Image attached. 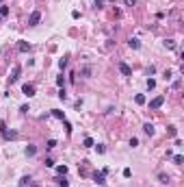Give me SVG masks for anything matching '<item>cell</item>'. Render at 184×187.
Returning a JSON list of instances; mask_svg holds the SVG:
<instances>
[{
	"label": "cell",
	"mask_w": 184,
	"mask_h": 187,
	"mask_svg": "<svg viewBox=\"0 0 184 187\" xmlns=\"http://www.w3.org/2000/svg\"><path fill=\"white\" fill-rule=\"evenodd\" d=\"M128 46H130V48H134V50H139V48H141V41L136 39V37H132V39L128 41Z\"/></svg>",
	"instance_id": "obj_8"
},
{
	"label": "cell",
	"mask_w": 184,
	"mask_h": 187,
	"mask_svg": "<svg viewBox=\"0 0 184 187\" xmlns=\"http://www.w3.org/2000/svg\"><path fill=\"white\" fill-rule=\"evenodd\" d=\"M96 150H98V155H104V152H106V148H104L102 144H98V146H96Z\"/></svg>",
	"instance_id": "obj_25"
},
{
	"label": "cell",
	"mask_w": 184,
	"mask_h": 187,
	"mask_svg": "<svg viewBox=\"0 0 184 187\" xmlns=\"http://www.w3.org/2000/svg\"><path fill=\"white\" fill-rule=\"evenodd\" d=\"M7 15H9V7L0 5V17H7Z\"/></svg>",
	"instance_id": "obj_16"
},
{
	"label": "cell",
	"mask_w": 184,
	"mask_h": 187,
	"mask_svg": "<svg viewBox=\"0 0 184 187\" xmlns=\"http://www.w3.org/2000/svg\"><path fill=\"white\" fill-rule=\"evenodd\" d=\"M134 102H136V105H145V96H143V94H136V96H134Z\"/></svg>",
	"instance_id": "obj_14"
},
{
	"label": "cell",
	"mask_w": 184,
	"mask_h": 187,
	"mask_svg": "<svg viewBox=\"0 0 184 187\" xmlns=\"http://www.w3.org/2000/svg\"><path fill=\"white\" fill-rule=\"evenodd\" d=\"M56 172H59V176H65V174H67V166H59Z\"/></svg>",
	"instance_id": "obj_20"
},
{
	"label": "cell",
	"mask_w": 184,
	"mask_h": 187,
	"mask_svg": "<svg viewBox=\"0 0 184 187\" xmlns=\"http://www.w3.org/2000/svg\"><path fill=\"white\" fill-rule=\"evenodd\" d=\"M119 72H121L124 76H132V70H130V65H128V63H124V61H119Z\"/></svg>",
	"instance_id": "obj_5"
},
{
	"label": "cell",
	"mask_w": 184,
	"mask_h": 187,
	"mask_svg": "<svg viewBox=\"0 0 184 187\" xmlns=\"http://www.w3.org/2000/svg\"><path fill=\"white\" fill-rule=\"evenodd\" d=\"M130 174H132V170H130V168H126V170H124V176H126V178H130Z\"/></svg>",
	"instance_id": "obj_35"
},
{
	"label": "cell",
	"mask_w": 184,
	"mask_h": 187,
	"mask_svg": "<svg viewBox=\"0 0 184 187\" xmlns=\"http://www.w3.org/2000/svg\"><path fill=\"white\" fill-rule=\"evenodd\" d=\"M171 76H173V72H171V70H165V72H163V78H165V81H169Z\"/></svg>",
	"instance_id": "obj_22"
},
{
	"label": "cell",
	"mask_w": 184,
	"mask_h": 187,
	"mask_svg": "<svg viewBox=\"0 0 184 187\" xmlns=\"http://www.w3.org/2000/svg\"><path fill=\"white\" fill-rule=\"evenodd\" d=\"M59 98H61V100H65V98H67V94H65V89H63V87L59 89Z\"/></svg>",
	"instance_id": "obj_26"
},
{
	"label": "cell",
	"mask_w": 184,
	"mask_h": 187,
	"mask_svg": "<svg viewBox=\"0 0 184 187\" xmlns=\"http://www.w3.org/2000/svg\"><path fill=\"white\" fill-rule=\"evenodd\" d=\"M145 85H147V89H154V87H156V81H154V78H147Z\"/></svg>",
	"instance_id": "obj_23"
},
{
	"label": "cell",
	"mask_w": 184,
	"mask_h": 187,
	"mask_svg": "<svg viewBox=\"0 0 184 187\" xmlns=\"http://www.w3.org/2000/svg\"><path fill=\"white\" fill-rule=\"evenodd\" d=\"M63 83H65V78H63V76H59V78H56V85H59V87H63Z\"/></svg>",
	"instance_id": "obj_34"
},
{
	"label": "cell",
	"mask_w": 184,
	"mask_h": 187,
	"mask_svg": "<svg viewBox=\"0 0 184 187\" xmlns=\"http://www.w3.org/2000/svg\"><path fill=\"white\" fill-rule=\"evenodd\" d=\"M17 78H20V65H13L11 74H9V83L13 85V83H17Z\"/></svg>",
	"instance_id": "obj_3"
},
{
	"label": "cell",
	"mask_w": 184,
	"mask_h": 187,
	"mask_svg": "<svg viewBox=\"0 0 184 187\" xmlns=\"http://www.w3.org/2000/svg\"><path fill=\"white\" fill-rule=\"evenodd\" d=\"M52 115H54V118H59V120H65V113L59 111V109H52Z\"/></svg>",
	"instance_id": "obj_15"
},
{
	"label": "cell",
	"mask_w": 184,
	"mask_h": 187,
	"mask_svg": "<svg viewBox=\"0 0 184 187\" xmlns=\"http://www.w3.org/2000/svg\"><path fill=\"white\" fill-rule=\"evenodd\" d=\"M17 50L20 52H28L31 50V44L28 41H17Z\"/></svg>",
	"instance_id": "obj_6"
},
{
	"label": "cell",
	"mask_w": 184,
	"mask_h": 187,
	"mask_svg": "<svg viewBox=\"0 0 184 187\" xmlns=\"http://www.w3.org/2000/svg\"><path fill=\"white\" fill-rule=\"evenodd\" d=\"M45 168H54V161L52 159H45Z\"/></svg>",
	"instance_id": "obj_30"
},
{
	"label": "cell",
	"mask_w": 184,
	"mask_h": 187,
	"mask_svg": "<svg viewBox=\"0 0 184 187\" xmlns=\"http://www.w3.org/2000/svg\"><path fill=\"white\" fill-rule=\"evenodd\" d=\"M165 46H167L169 50H175V41H173V39H167V41H165Z\"/></svg>",
	"instance_id": "obj_21"
},
{
	"label": "cell",
	"mask_w": 184,
	"mask_h": 187,
	"mask_svg": "<svg viewBox=\"0 0 184 187\" xmlns=\"http://www.w3.org/2000/svg\"><path fill=\"white\" fill-rule=\"evenodd\" d=\"M24 152H26V157H33V155H37V146H33V144H28Z\"/></svg>",
	"instance_id": "obj_10"
},
{
	"label": "cell",
	"mask_w": 184,
	"mask_h": 187,
	"mask_svg": "<svg viewBox=\"0 0 184 187\" xmlns=\"http://www.w3.org/2000/svg\"><path fill=\"white\" fill-rule=\"evenodd\" d=\"M130 146H132V148H134V146H139V139L132 137V139H130Z\"/></svg>",
	"instance_id": "obj_31"
},
{
	"label": "cell",
	"mask_w": 184,
	"mask_h": 187,
	"mask_svg": "<svg viewBox=\"0 0 184 187\" xmlns=\"http://www.w3.org/2000/svg\"><path fill=\"white\" fill-rule=\"evenodd\" d=\"M85 148H93V139H91V137H85Z\"/></svg>",
	"instance_id": "obj_18"
},
{
	"label": "cell",
	"mask_w": 184,
	"mask_h": 187,
	"mask_svg": "<svg viewBox=\"0 0 184 187\" xmlns=\"http://www.w3.org/2000/svg\"><path fill=\"white\" fill-rule=\"evenodd\" d=\"M96 7H102V0H96Z\"/></svg>",
	"instance_id": "obj_36"
},
{
	"label": "cell",
	"mask_w": 184,
	"mask_h": 187,
	"mask_svg": "<svg viewBox=\"0 0 184 187\" xmlns=\"http://www.w3.org/2000/svg\"><path fill=\"white\" fill-rule=\"evenodd\" d=\"M56 146V142H54V139H48V144H45V148H54Z\"/></svg>",
	"instance_id": "obj_27"
},
{
	"label": "cell",
	"mask_w": 184,
	"mask_h": 187,
	"mask_svg": "<svg viewBox=\"0 0 184 187\" xmlns=\"http://www.w3.org/2000/svg\"><path fill=\"white\" fill-rule=\"evenodd\" d=\"M22 91H24V96H35V85H31V83H26V85H22Z\"/></svg>",
	"instance_id": "obj_4"
},
{
	"label": "cell",
	"mask_w": 184,
	"mask_h": 187,
	"mask_svg": "<svg viewBox=\"0 0 184 187\" xmlns=\"http://www.w3.org/2000/svg\"><path fill=\"white\" fill-rule=\"evenodd\" d=\"M31 181H33L31 176H24V178L20 181V187H26V185H31Z\"/></svg>",
	"instance_id": "obj_17"
},
{
	"label": "cell",
	"mask_w": 184,
	"mask_h": 187,
	"mask_svg": "<svg viewBox=\"0 0 184 187\" xmlns=\"http://www.w3.org/2000/svg\"><path fill=\"white\" fill-rule=\"evenodd\" d=\"M165 105V96H156L154 100H150V109H160Z\"/></svg>",
	"instance_id": "obj_2"
},
{
	"label": "cell",
	"mask_w": 184,
	"mask_h": 187,
	"mask_svg": "<svg viewBox=\"0 0 184 187\" xmlns=\"http://www.w3.org/2000/svg\"><path fill=\"white\" fill-rule=\"evenodd\" d=\"M171 159H173L175 166H182V161H184V157H182V155H171Z\"/></svg>",
	"instance_id": "obj_13"
},
{
	"label": "cell",
	"mask_w": 184,
	"mask_h": 187,
	"mask_svg": "<svg viewBox=\"0 0 184 187\" xmlns=\"http://www.w3.org/2000/svg\"><path fill=\"white\" fill-rule=\"evenodd\" d=\"M67 63H70V61H67V57L59 59V67H61V70H65V67H67Z\"/></svg>",
	"instance_id": "obj_19"
},
{
	"label": "cell",
	"mask_w": 184,
	"mask_h": 187,
	"mask_svg": "<svg viewBox=\"0 0 184 187\" xmlns=\"http://www.w3.org/2000/svg\"><path fill=\"white\" fill-rule=\"evenodd\" d=\"M104 176H106V174H102V172H96V174H93V181H96L98 185H104V183H106V178H104Z\"/></svg>",
	"instance_id": "obj_7"
},
{
	"label": "cell",
	"mask_w": 184,
	"mask_h": 187,
	"mask_svg": "<svg viewBox=\"0 0 184 187\" xmlns=\"http://www.w3.org/2000/svg\"><path fill=\"white\" fill-rule=\"evenodd\" d=\"M39 22H41V13H39V11H33V13L28 15V26H37Z\"/></svg>",
	"instance_id": "obj_1"
},
{
	"label": "cell",
	"mask_w": 184,
	"mask_h": 187,
	"mask_svg": "<svg viewBox=\"0 0 184 187\" xmlns=\"http://www.w3.org/2000/svg\"><path fill=\"white\" fill-rule=\"evenodd\" d=\"M0 2H2V0H0Z\"/></svg>",
	"instance_id": "obj_37"
},
{
	"label": "cell",
	"mask_w": 184,
	"mask_h": 187,
	"mask_svg": "<svg viewBox=\"0 0 184 187\" xmlns=\"http://www.w3.org/2000/svg\"><path fill=\"white\" fill-rule=\"evenodd\" d=\"M152 74H156V67H154V65L147 67V76H152Z\"/></svg>",
	"instance_id": "obj_28"
},
{
	"label": "cell",
	"mask_w": 184,
	"mask_h": 187,
	"mask_svg": "<svg viewBox=\"0 0 184 187\" xmlns=\"http://www.w3.org/2000/svg\"><path fill=\"white\" fill-rule=\"evenodd\" d=\"M54 181L59 183V187H70V183H67V178H65V176H56Z\"/></svg>",
	"instance_id": "obj_11"
},
{
	"label": "cell",
	"mask_w": 184,
	"mask_h": 187,
	"mask_svg": "<svg viewBox=\"0 0 184 187\" xmlns=\"http://www.w3.org/2000/svg\"><path fill=\"white\" fill-rule=\"evenodd\" d=\"M20 111H22V113H28V111H31V107H28V105H22V107H20Z\"/></svg>",
	"instance_id": "obj_29"
},
{
	"label": "cell",
	"mask_w": 184,
	"mask_h": 187,
	"mask_svg": "<svg viewBox=\"0 0 184 187\" xmlns=\"http://www.w3.org/2000/svg\"><path fill=\"white\" fill-rule=\"evenodd\" d=\"M124 2H126V7H134V5H136V0H124Z\"/></svg>",
	"instance_id": "obj_33"
},
{
	"label": "cell",
	"mask_w": 184,
	"mask_h": 187,
	"mask_svg": "<svg viewBox=\"0 0 184 187\" xmlns=\"http://www.w3.org/2000/svg\"><path fill=\"white\" fill-rule=\"evenodd\" d=\"M169 135H171V137H175V135H178V131H175V126H169Z\"/></svg>",
	"instance_id": "obj_32"
},
{
	"label": "cell",
	"mask_w": 184,
	"mask_h": 187,
	"mask_svg": "<svg viewBox=\"0 0 184 187\" xmlns=\"http://www.w3.org/2000/svg\"><path fill=\"white\" fill-rule=\"evenodd\" d=\"M158 178H160V183H169V174H158Z\"/></svg>",
	"instance_id": "obj_24"
},
{
	"label": "cell",
	"mask_w": 184,
	"mask_h": 187,
	"mask_svg": "<svg viewBox=\"0 0 184 187\" xmlns=\"http://www.w3.org/2000/svg\"><path fill=\"white\" fill-rule=\"evenodd\" d=\"M2 135H5V139H15V137H17V131H7V128H5Z\"/></svg>",
	"instance_id": "obj_9"
},
{
	"label": "cell",
	"mask_w": 184,
	"mask_h": 187,
	"mask_svg": "<svg viewBox=\"0 0 184 187\" xmlns=\"http://www.w3.org/2000/svg\"><path fill=\"white\" fill-rule=\"evenodd\" d=\"M143 133H145V135H150V137H152V135H154V126H152V124H150V122H147V124H143Z\"/></svg>",
	"instance_id": "obj_12"
}]
</instances>
